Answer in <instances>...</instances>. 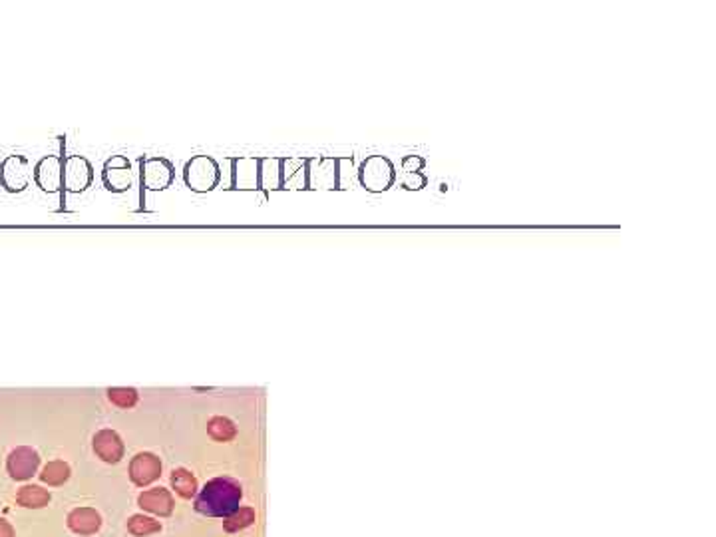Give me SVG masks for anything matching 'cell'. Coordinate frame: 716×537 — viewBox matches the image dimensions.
<instances>
[{
  "label": "cell",
  "instance_id": "4",
  "mask_svg": "<svg viewBox=\"0 0 716 537\" xmlns=\"http://www.w3.org/2000/svg\"><path fill=\"white\" fill-rule=\"evenodd\" d=\"M94 181V167L84 155H68L62 167V203L64 193H84Z\"/></svg>",
  "mask_w": 716,
  "mask_h": 537
},
{
  "label": "cell",
  "instance_id": "21",
  "mask_svg": "<svg viewBox=\"0 0 716 537\" xmlns=\"http://www.w3.org/2000/svg\"><path fill=\"white\" fill-rule=\"evenodd\" d=\"M0 537H14V529H12V526L6 521V519H2V517H0Z\"/></svg>",
  "mask_w": 716,
  "mask_h": 537
},
{
  "label": "cell",
  "instance_id": "13",
  "mask_svg": "<svg viewBox=\"0 0 716 537\" xmlns=\"http://www.w3.org/2000/svg\"><path fill=\"white\" fill-rule=\"evenodd\" d=\"M138 504L142 505L145 512H152L155 515H171L174 512V497L171 493L164 490V488H154V490H147L140 495Z\"/></svg>",
  "mask_w": 716,
  "mask_h": 537
},
{
  "label": "cell",
  "instance_id": "14",
  "mask_svg": "<svg viewBox=\"0 0 716 537\" xmlns=\"http://www.w3.org/2000/svg\"><path fill=\"white\" fill-rule=\"evenodd\" d=\"M16 502L20 505H24V507H34V509H38V507L48 505V502H50V492L44 490V488H40V485H24V488H20L18 495H16Z\"/></svg>",
  "mask_w": 716,
  "mask_h": 537
},
{
  "label": "cell",
  "instance_id": "15",
  "mask_svg": "<svg viewBox=\"0 0 716 537\" xmlns=\"http://www.w3.org/2000/svg\"><path fill=\"white\" fill-rule=\"evenodd\" d=\"M171 485H174V490H176L181 497H186V500L193 497L195 492H198V480H195V476H193L189 470H186V468H177V470L171 471Z\"/></svg>",
  "mask_w": 716,
  "mask_h": 537
},
{
  "label": "cell",
  "instance_id": "2",
  "mask_svg": "<svg viewBox=\"0 0 716 537\" xmlns=\"http://www.w3.org/2000/svg\"><path fill=\"white\" fill-rule=\"evenodd\" d=\"M183 181L195 193H210L221 183V167L211 155H193L183 167Z\"/></svg>",
  "mask_w": 716,
  "mask_h": 537
},
{
  "label": "cell",
  "instance_id": "1",
  "mask_svg": "<svg viewBox=\"0 0 716 537\" xmlns=\"http://www.w3.org/2000/svg\"><path fill=\"white\" fill-rule=\"evenodd\" d=\"M241 485L229 478H213L195 500V509L207 517H227L241 502Z\"/></svg>",
  "mask_w": 716,
  "mask_h": 537
},
{
  "label": "cell",
  "instance_id": "11",
  "mask_svg": "<svg viewBox=\"0 0 716 537\" xmlns=\"http://www.w3.org/2000/svg\"><path fill=\"white\" fill-rule=\"evenodd\" d=\"M94 452L108 464H116L123 458V442L114 430H99L94 436Z\"/></svg>",
  "mask_w": 716,
  "mask_h": 537
},
{
  "label": "cell",
  "instance_id": "8",
  "mask_svg": "<svg viewBox=\"0 0 716 537\" xmlns=\"http://www.w3.org/2000/svg\"><path fill=\"white\" fill-rule=\"evenodd\" d=\"M360 181L370 191H382L392 181V165L384 157H368L360 167Z\"/></svg>",
  "mask_w": 716,
  "mask_h": 537
},
{
  "label": "cell",
  "instance_id": "10",
  "mask_svg": "<svg viewBox=\"0 0 716 537\" xmlns=\"http://www.w3.org/2000/svg\"><path fill=\"white\" fill-rule=\"evenodd\" d=\"M162 476V461L155 454L142 452L130 464V478L135 485H147Z\"/></svg>",
  "mask_w": 716,
  "mask_h": 537
},
{
  "label": "cell",
  "instance_id": "17",
  "mask_svg": "<svg viewBox=\"0 0 716 537\" xmlns=\"http://www.w3.org/2000/svg\"><path fill=\"white\" fill-rule=\"evenodd\" d=\"M207 432L213 440L217 442H229V440L235 438L237 434V428L233 424L229 418L225 416H215L211 418L210 424H207Z\"/></svg>",
  "mask_w": 716,
  "mask_h": 537
},
{
  "label": "cell",
  "instance_id": "9",
  "mask_svg": "<svg viewBox=\"0 0 716 537\" xmlns=\"http://www.w3.org/2000/svg\"><path fill=\"white\" fill-rule=\"evenodd\" d=\"M38 464H40L38 452L28 448V446H20V448H14L8 454L6 468H8V473H11L14 480H28V478H32L34 473H36Z\"/></svg>",
  "mask_w": 716,
  "mask_h": 537
},
{
  "label": "cell",
  "instance_id": "12",
  "mask_svg": "<svg viewBox=\"0 0 716 537\" xmlns=\"http://www.w3.org/2000/svg\"><path fill=\"white\" fill-rule=\"evenodd\" d=\"M102 526V517L92 507H78L68 515V527L78 536H92Z\"/></svg>",
  "mask_w": 716,
  "mask_h": 537
},
{
  "label": "cell",
  "instance_id": "3",
  "mask_svg": "<svg viewBox=\"0 0 716 537\" xmlns=\"http://www.w3.org/2000/svg\"><path fill=\"white\" fill-rule=\"evenodd\" d=\"M140 186L142 201L145 191H166L176 181V165L167 157H140Z\"/></svg>",
  "mask_w": 716,
  "mask_h": 537
},
{
  "label": "cell",
  "instance_id": "7",
  "mask_svg": "<svg viewBox=\"0 0 716 537\" xmlns=\"http://www.w3.org/2000/svg\"><path fill=\"white\" fill-rule=\"evenodd\" d=\"M62 155H44L32 167L34 183L46 193H62Z\"/></svg>",
  "mask_w": 716,
  "mask_h": 537
},
{
  "label": "cell",
  "instance_id": "20",
  "mask_svg": "<svg viewBox=\"0 0 716 537\" xmlns=\"http://www.w3.org/2000/svg\"><path fill=\"white\" fill-rule=\"evenodd\" d=\"M108 398L111 404L120 408H132L138 404V390L133 388H108Z\"/></svg>",
  "mask_w": 716,
  "mask_h": 537
},
{
  "label": "cell",
  "instance_id": "19",
  "mask_svg": "<svg viewBox=\"0 0 716 537\" xmlns=\"http://www.w3.org/2000/svg\"><path fill=\"white\" fill-rule=\"evenodd\" d=\"M128 529L132 531L133 536H150V533H155L159 531L162 526L159 521H155L154 517H147V515H132L130 521H128Z\"/></svg>",
  "mask_w": 716,
  "mask_h": 537
},
{
  "label": "cell",
  "instance_id": "16",
  "mask_svg": "<svg viewBox=\"0 0 716 537\" xmlns=\"http://www.w3.org/2000/svg\"><path fill=\"white\" fill-rule=\"evenodd\" d=\"M68 478H70V466L62 460L48 461L42 473H40V480L48 485H62Z\"/></svg>",
  "mask_w": 716,
  "mask_h": 537
},
{
  "label": "cell",
  "instance_id": "6",
  "mask_svg": "<svg viewBox=\"0 0 716 537\" xmlns=\"http://www.w3.org/2000/svg\"><path fill=\"white\" fill-rule=\"evenodd\" d=\"M102 181L104 187L111 193H126L133 186L132 162L126 155H111L104 162L102 167Z\"/></svg>",
  "mask_w": 716,
  "mask_h": 537
},
{
  "label": "cell",
  "instance_id": "5",
  "mask_svg": "<svg viewBox=\"0 0 716 537\" xmlns=\"http://www.w3.org/2000/svg\"><path fill=\"white\" fill-rule=\"evenodd\" d=\"M32 169L24 155H8L0 164V186L8 193H23L30 186Z\"/></svg>",
  "mask_w": 716,
  "mask_h": 537
},
{
  "label": "cell",
  "instance_id": "18",
  "mask_svg": "<svg viewBox=\"0 0 716 537\" xmlns=\"http://www.w3.org/2000/svg\"><path fill=\"white\" fill-rule=\"evenodd\" d=\"M253 521H255V512L251 509V507H237V509H235L231 515H227V517H225L223 527H225V531L235 533V531H239V529L249 527L251 524H253Z\"/></svg>",
  "mask_w": 716,
  "mask_h": 537
}]
</instances>
